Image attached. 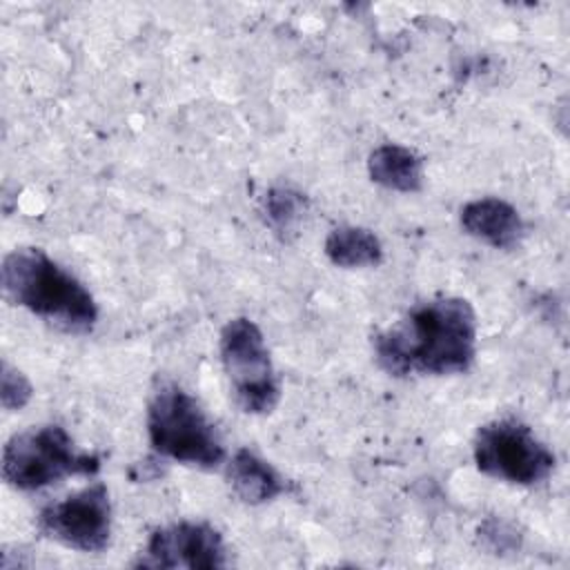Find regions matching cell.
<instances>
[{
    "instance_id": "obj_7",
    "label": "cell",
    "mask_w": 570,
    "mask_h": 570,
    "mask_svg": "<svg viewBox=\"0 0 570 570\" xmlns=\"http://www.w3.org/2000/svg\"><path fill=\"white\" fill-rule=\"evenodd\" d=\"M38 530L80 552H102L111 541V499L105 483H91L76 494L47 503L38 512Z\"/></svg>"
},
{
    "instance_id": "obj_15",
    "label": "cell",
    "mask_w": 570,
    "mask_h": 570,
    "mask_svg": "<svg viewBox=\"0 0 570 570\" xmlns=\"http://www.w3.org/2000/svg\"><path fill=\"white\" fill-rule=\"evenodd\" d=\"M494 528L492 530H479V532H483L481 537L490 543V548L499 554V552H503V550H508V548H514L517 546V534H508L505 532V525L503 523H497V521H490Z\"/></svg>"
},
{
    "instance_id": "obj_8",
    "label": "cell",
    "mask_w": 570,
    "mask_h": 570,
    "mask_svg": "<svg viewBox=\"0 0 570 570\" xmlns=\"http://www.w3.org/2000/svg\"><path fill=\"white\" fill-rule=\"evenodd\" d=\"M136 568H189L212 570L227 566L223 534L205 521H178L156 528L138 559Z\"/></svg>"
},
{
    "instance_id": "obj_1",
    "label": "cell",
    "mask_w": 570,
    "mask_h": 570,
    "mask_svg": "<svg viewBox=\"0 0 570 570\" xmlns=\"http://www.w3.org/2000/svg\"><path fill=\"white\" fill-rule=\"evenodd\" d=\"M379 367L390 376L461 374L476 356V314L468 298L441 296L410 307L372 336Z\"/></svg>"
},
{
    "instance_id": "obj_13",
    "label": "cell",
    "mask_w": 570,
    "mask_h": 570,
    "mask_svg": "<svg viewBox=\"0 0 570 570\" xmlns=\"http://www.w3.org/2000/svg\"><path fill=\"white\" fill-rule=\"evenodd\" d=\"M305 209H307V198L287 185L272 187L263 198L265 220L281 236L296 229Z\"/></svg>"
},
{
    "instance_id": "obj_4",
    "label": "cell",
    "mask_w": 570,
    "mask_h": 570,
    "mask_svg": "<svg viewBox=\"0 0 570 570\" xmlns=\"http://www.w3.org/2000/svg\"><path fill=\"white\" fill-rule=\"evenodd\" d=\"M100 465V456L80 452L71 434L58 423L16 432L2 450V476L22 492L47 488L67 476H91Z\"/></svg>"
},
{
    "instance_id": "obj_3",
    "label": "cell",
    "mask_w": 570,
    "mask_h": 570,
    "mask_svg": "<svg viewBox=\"0 0 570 570\" xmlns=\"http://www.w3.org/2000/svg\"><path fill=\"white\" fill-rule=\"evenodd\" d=\"M151 448L171 461L214 470L225 463V443L196 396L174 381H160L147 403Z\"/></svg>"
},
{
    "instance_id": "obj_6",
    "label": "cell",
    "mask_w": 570,
    "mask_h": 570,
    "mask_svg": "<svg viewBox=\"0 0 570 570\" xmlns=\"http://www.w3.org/2000/svg\"><path fill=\"white\" fill-rule=\"evenodd\" d=\"M472 456L481 474L514 485L541 483L557 465L552 450L532 428L512 416L481 425L472 441Z\"/></svg>"
},
{
    "instance_id": "obj_10",
    "label": "cell",
    "mask_w": 570,
    "mask_h": 570,
    "mask_svg": "<svg viewBox=\"0 0 570 570\" xmlns=\"http://www.w3.org/2000/svg\"><path fill=\"white\" fill-rule=\"evenodd\" d=\"M225 476L232 492L249 505H261L285 492L283 476L263 456L249 448H238L225 463Z\"/></svg>"
},
{
    "instance_id": "obj_14",
    "label": "cell",
    "mask_w": 570,
    "mask_h": 570,
    "mask_svg": "<svg viewBox=\"0 0 570 570\" xmlns=\"http://www.w3.org/2000/svg\"><path fill=\"white\" fill-rule=\"evenodd\" d=\"M33 396L31 381L13 365L2 361L0 367V403L4 410H22Z\"/></svg>"
},
{
    "instance_id": "obj_11",
    "label": "cell",
    "mask_w": 570,
    "mask_h": 570,
    "mask_svg": "<svg viewBox=\"0 0 570 570\" xmlns=\"http://www.w3.org/2000/svg\"><path fill=\"white\" fill-rule=\"evenodd\" d=\"M370 178L392 191L414 194L423 189V158L403 145L385 142L370 151L367 156Z\"/></svg>"
},
{
    "instance_id": "obj_5",
    "label": "cell",
    "mask_w": 570,
    "mask_h": 570,
    "mask_svg": "<svg viewBox=\"0 0 570 570\" xmlns=\"http://www.w3.org/2000/svg\"><path fill=\"white\" fill-rule=\"evenodd\" d=\"M218 352L236 405L254 416L274 412L281 401V381L261 327L247 316L229 318L220 330Z\"/></svg>"
},
{
    "instance_id": "obj_12",
    "label": "cell",
    "mask_w": 570,
    "mask_h": 570,
    "mask_svg": "<svg viewBox=\"0 0 570 570\" xmlns=\"http://www.w3.org/2000/svg\"><path fill=\"white\" fill-rule=\"evenodd\" d=\"M323 252L332 265L345 269L372 267L383 261V245L379 236L372 229L356 225L334 227L325 238Z\"/></svg>"
},
{
    "instance_id": "obj_2",
    "label": "cell",
    "mask_w": 570,
    "mask_h": 570,
    "mask_svg": "<svg viewBox=\"0 0 570 570\" xmlns=\"http://www.w3.org/2000/svg\"><path fill=\"white\" fill-rule=\"evenodd\" d=\"M2 294L47 323L87 334L98 321L94 294L40 247H20L2 258Z\"/></svg>"
},
{
    "instance_id": "obj_9",
    "label": "cell",
    "mask_w": 570,
    "mask_h": 570,
    "mask_svg": "<svg viewBox=\"0 0 570 570\" xmlns=\"http://www.w3.org/2000/svg\"><path fill=\"white\" fill-rule=\"evenodd\" d=\"M461 227L494 249H512L525 236V225L514 205L503 198H474L459 212Z\"/></svg>"
}]
</instances>
